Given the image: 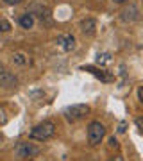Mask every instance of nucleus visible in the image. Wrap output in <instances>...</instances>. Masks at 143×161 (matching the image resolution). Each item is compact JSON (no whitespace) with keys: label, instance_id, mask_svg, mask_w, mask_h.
Listing matches in <instances>:
<instances>
[{"label":"nucleus","instance_id":"obj_1","mask_svg":"<svg viewBox=\"0 0 143 161\" xmlns=\"http://www.w3.org/2000/svg\"><path fill=\"white\" fill-rule=\"evenodd\" d=\"M56 134V125H54V122L50 120H45L38 124V125L30 131V138L32 140H38V142H45V140L52 138Z\"/></svg>","mask_w":143,"mask_h":161},{"label":"nucleus","instance_id":"obj_2","mask_svg":"<svg viewBox=\"0 0 143 161\" xmlns=\"http://www.w3.org/2000/svg\"><path fill=\"white\" fill-rule=\"evenodd\" d=\"M88 113H90V106H86V104H74V106H68L64 109V116L70 122L82 120Z\"/></svg>","mask_w":143,"mask_h":161},{"label":"nucleus","instance_id":"obj_3","mask_svg":"<svg viewBox=\"0 0 143 161\" xmlns=\"http://www.w3.org/2000/svg\"><path fill=\"white\" fill-rule=\"evenodd\" d=\"M106 136V129L100 122H91L88 125V142L90 145H98Z\"/></svg>","mask_w":143,"mask_h":161},{"label":"nucleus","instance_id":"obj_4","mask_svg":"<svg viewBox=\"0 0 143 161\" xmlns=\"http://www.w3.org/2000/svg\"><path fill=\"white\" fill-rule=\"evenodd\" d=\"M40 152L38 147H34L32 143H27V142H20V143L14 147V156L20 158V159H25V158H32Z\"/></svg>","mask_w":143,"mask_h":161},{"label":"nucleus","instance_id":"obj_5","mask_svg":"<svg viewBox=\"0 0 143 161\" xmlns=\"http://www.w3.org/2000/svg\"><path fill=\"white\" fill-rule=\"evenodd\" d=\"M57 45L63 47L64 50H74L75 48V38L74 36H59V38H57Z\"/></svg>","mask_w":143,"mask_h":161},{"label":"nucleus","instance_id":"obj_6","mask_svg":"<svg viewBox=\"0 0 143 161\" xmlns=\"http://www.w3.org/2000/svg\"><path fill=\"white\" fill-rule=\"evenodd\" d=\"M122 20L124 22H136L138 20V9L134 6H129L122 11Z\"/></svg>","mask_w":143,"mask_h":161},{"label":"nucleus","instance_id":"obj_7","mask_svg":"<svg viewBox=\"0 0 143 161\" xmlns=\"http://www.w3.org/2000/svg\"><path fill=\"white\" fill-rule=\"evenodd\" d=\"M95 27H97V22H95L93 18H86V20L80 22V29H82V32L88 34V36H91L93 32H95Z\"/></svg>","mask_w":143,"mask_h":161},{"label":"nucleus","instance_id":"obj_8","mask_svg":"<svg viewBox=\"0 0 143 161\" xmlns=\"http://www.w3.org/2000/svg\"><path fill=\"white\" fill-rule=\"evenodd\" d=\"M20 25H22L23 29H32V25H34L32 14H23V16L20 18Z\"/></svg>","mask_w":143,"mask_h":161},{"label":"nucleus","instance_id":"obj_9","mask_svg":"<svg viewBox=\"0 0 143 161\" xmlns=\"http://www.w3.org/2000/svg\"><path fill=\"white\" fill-rule=\"evenodd\" d=\"M7 31H11V23L0 14V32H7Z\"/></svg>","mask_w":143,"mask_h":161},{"label":"nucleus","instance_id":"obj_10","mask_svg":"<svg viewBox=\"0 0 143 161\" xmlns=\"http://www.w3.org/2000/svg\"><path fill=\"white\" fill-rule=\"evenodd\" d=\"M13 59H14V63H16V64H25V63H27V59H25V56H23L22 52L14 54V58H13Z\"/></svg>","mask_w":143,"mask_h":161},{"label":"nucleus","instance_id":"obj_11","mask_svg":"<svg viewBox=\"0 0 143 161\" xmlns=\"http://www.w3.org/2000/svg\"><path fill=\"white\" fill-rule=\"evenodd\" d=\"M6 122H7V113L4 108H0V125H4Z\"/></svg>","mask_w":143,"mask_h":161},{"label":"nucleus","instance_id":"obj_12","mask_svg":"<svg viewBox=\"0 0 143 161\" xmlns=\"http://www.w3.org/2000/svg\"><path fill=\"white\" fill-rule=\"evenodd\" d=\"M111 58H109V54H102V56H98L97 58V63H109Z\"/></svg>","mask_w":143,"mask_h":161},{"label":"nucleus","instance_id":"obj_13","mask_svg":"<svg viewBox=\"0 0 143 161\" xmlns=\"http://www.w3.org/2000/svg\"><path fill=\"white\" fill-rule=\"evenodd\" d=\"M134 124H136V127L140 129V131H143V116H140V118H136V120H134Z\"/></svg>","mask_w":143,"mask_h":161},{"label":"nucleus","instance_id":"obj_14","mask_svg":"<svg viewBox=\"0 0 143 161\" xmlns=\"http://www.w3.org/2000/svg\"><path fill=\"white\" fill-rule=\"evenodd\" d=\"M116 147H118V142L114 140V136L113 138H109V149H116Z\"/></svg>","mask_w":143,"mask_h":161},{"label":"nucleus","instance_id":"obj_15","mask_svg":"<svg viewBox=\"0 0 143 161\" xmlns=\"http://www.w3.org/2000/svg\"><path fill=\"white\" fill-rule=\"evenodd\" d=\"M125 122H122V124H120V125H118V132H125Z\"/></svg>","mask_w":143,"mask_h":161},{"label":"nucleus","instance_id":"obj_16","mask_svg":"<svg viewBox=\"0 0 143 161\" xmlns=\"http://www.w3.org/2000/svg\"><path fill=\"white\" fill-rule=\"evenodd\" d=\"M6 4H9V6H14V4H18V2H22V0H4Z\"/></svg>","mask_w":143,"mask_h":161},{"label":"nucleus","instance_id":"obj_17","mask_svg":"<svg viewBox=\"0 0 143 161\" xmlns=\"http://www.w3.org/2000/svg\"><path fill=\"white\" fill-rule=\"evenodd\" d=\"M138 95H140V100L143 102V88H140V90H138Z\"/></svg>","mask_w":143,"mask_h":161},{"label":"nucleus","instance_id":"obj_18","mask_svg":"<svg viewBox=\"0 0 143 161\" xmlns=\"http://www.w3.org/2000/svg\"><path fill=\"white\" fill-rule=\"evenodd\" d=\"M109 161H124V159H122V156H114V158H111Z\"/></svg>","mask_w":143,"mask_h":161},{"label":"nucleus","instance_id":"obj_19","mask_svg":"<svg viewBox=\"0 0 143 161\" xmlns=\"http://www.w3.org/2000/svg\"><path fill=\"white\" fill-rule=\"evenodd\" d=\"M113 2H116V4H124V2H127V0H113Z\"/></svg>","mask_w":143,"mask_h":161},{"label":"nucleus","instance_id":"obj_20","mask_svg":"<svg viewBox=\"0 0 143 161\" xmlns=\"http://www.w3.org/2000/svg\"><path fill=\"white\" fill-rule=\"evenodd\" d=\"M2 74H4V72H2V64H0V75H2Z\"/></svg>","mask_w":143,"mask_h":161}]
</instances>
